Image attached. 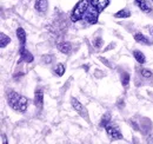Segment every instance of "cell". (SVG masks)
Returning <instances> with one entry per match:
<instances>
[{"label": "cell", "mask_w": 153, "mask_h": 144, "mask_svg": "<svg viewBox=\"0 0 153 144\" xmlns=\"http://www.w3.org/2000/svg\"><path fill=\"white\" fill-rule=\"evenodd\" d=\"M6 98L12 110L18 112H26L28 108V98L13 90H8L6 92Z\"/></svg>", "instance_id": "cell-1"}, {"label": "cell", "mask_w": 153, "mask_h": 144, "mask_svg": "<svg viewBox=\"0 0 153 144\" xmlns=\"http://www.w3.org/2000/svg\"><path fill=\"white\" fill-rule=\"evenodd\" d=\"M90 5H91V0H80L76 5V7L73 8V11H72L71 20L73 22H78L79 20H81L85 17V13L87 12Z\"/></svg>", "instance_id": "cell-2"}, {"label": "cell", "mask_w": 153, "mask_h": 144, "mask_svg": "<svg viewBox=\"0 0 153 144\" xmlns=\"http://www.w3.org/2000/svg\"><path fill=\"white\" fill-rule=\"evenodd\" d=\"M99 14H100V12H99L96 7L91 4L90 7H88V10H87V12L85 13V17H84V18H85V20H86L87 24H90V25H94V24L98 22Z\"/></svg>", "instance_id": "cell-3"}, {"label": "cell", "mask_w": 153, "mask_h": 144, "mask_svg": "<svg viewBox=\"0 0 153 144\" xmlns=\"http://www.w3.org/2000/svg\"><path fill=\"white\" fill-rule=\"evenodd\" d=\"M105 129H106V134H107V136H108L112 141L123 140V135H121V132H120V130H119L118 128H115V126L110 124L108 126H106Z\"/></svg>", "instance_id": "cell-4"}, {"label": "cell", "mask_w": 153, "mask_h": 144, "mask_svg": "<svg viewBox=\"0 0 153 144\" xmlns=\"http://www.w3.org/2000/svg\"><path fill=\"white\" fill-rule=\"evenodd\" d=\"M71 104H72V106H73V109L76 110V112L81 116V117H85V118H87V111H86V108L76 99V98H72L71 99Z\"/></svg>", "instance_id": "cell-5"}, {"label": "cell", "mask_w": 153, "mask_h": 144, "mask_svg": "<svg viewBox=\"0 0 153 144\" xmlns=\"http://www.w3.org/2000/svg\"><path fill=\"white\" fill-rule=\"evenodd\" d=\"M134 5L139 7V10L144 13H151L153 11L152 5L147 0H134Z\"/></svg>", "instance_id": "cell-6"}, {"label": "cell", "mask_w": 153, "mask_h": 144, "mask_svg": "<svg viewBox=\"0 0 153 144\" xmlns=\"http://www.w3.org/2000/svg\"><path fill=\"white\" fill-rule=\"evenodd\" d=\"M34 105L38 109H41L44 105V92L40 88L34 92Z\"/></svg>", "instance_id": "cell-7"}, {"label": "cell", "mask_w": 153, "mask_h": 144, "mask_svg": "<svg viewBox=\"0 0 153 144\" xmlns=\"http://www.w3.org/2000/svg\"><path fill=\"white\" fill-rule=\"evenodd\" d=\"M133 38H134V40H135L138 44H141V45H152V44H153L151 39H149L146 36H144L143 33H139V32L134 33Z\"/></svg>", "instance_id": "cell-8"}, {"label": "cell", "mask_w": 153, "mask_h": 144, "mask_svg": "<svg viewBox=\"0 0 153 144\" xmlns=\"http://www.w3.org/2000/svg\"><path fill=\"white\" fill-rule=\"evenodd\" d=\"M57 49H58V51L61 52V53L70 54L71 51H72V45H71V43H68V41H61V43H58Z\"/></svg>", "instance_id": "cell-9"}, {"label": "cell", "mask_w": 153, "mask_h": 144, "mask_svg": "<svg viewBox=\"0 0 153 144\" xmlns=\"http://www.w3.org/2000/svg\"><path fill=\"white\" fill-rule=\"evenodd\" d=\"M34 8L39 13H45L48 8V1L47 0H36Z\"/></svg>", "instance_id": "cell-10"}, {"label": "cell", "mask_w": 153, "mask_h": 144, "mask_svg": "<svg viewBox=\"0 0 153 144\" xmlns=\"http://www.w3.org/2000/svg\"><path fill=\"white\" fill-rule=\"evenodd\" d=\"M110 1H111V0H91V4L101 13V12L110 5Z\"/></svg>", "instance_id": "cell-11"}, {"label": "cell", "mask_w": 153, "mask_h": 144, "mask_svg": "<svg viewBox=\"0 0 153 144\" xmlns=\"http://www.w3.org/2000/svg\"><path fill=\"white\" fill-rule=\"evenodd\" d=\"M19 54H20L21 60H24L25 63H32V62H33V56H32V53H31L28 50H26L24 46H21V49H20V51H19Z\"/></svg>", "instance_id": "cell-12"}, {"label": "cell", "mask_w": 153, "mask_h": 144, "mask_svg": "<svg viewBox=\"0 0 153 144\" xmlns=\"http://www.w3.org/2000/svg\"><path fill=\"white\" fill-rule=\"evenodd\" d=\"M133 57H134V59L138 62V64H145V62H146L145 54L143 53L141 51H139V50H134Z\"/></svg>", "instance_id": "cell-13"}, {"label": "cell", "mask_w": 153, "mask_h": 144, "mask_svg": "<svg viewBox=\"0 0 153 144\" xmlns=\"http://www.w3.org/2000/svg\"><path fill=\"white\" fill-rule=\"evenodd\" d=\"M17 37L19 39L20 45L24 46L26 44V32H25V30L22 27H18V30H17Z\"/></svg>", "instance_id": "cell-14"}, {"label": "cell", "mask_w": 153, "mask_h": 144, "mask_svg": "<svg viewBox=\"0 0 153 144\" xmlns=\"http://www.w3.org/2000/svg\"><path fill=\"white\" fill-rule=\"evenodd\" d=\"M115 18H119V19H124V18H130L131 17V12L127 10V8H123L120 11H118L117 13L114 14Z\"/></svg>", "instance_id": "cell-15"}, {"label": "cell", "mask_w": 153, "mask_h": 144, "mask_svg": "<svg viewBox=\"0 0 153 144\" xmlns=\"http://www.w3.org/2000/svg\"><path fill=\"white\" fill-rule=\"evenodd\" d=\"M10 43H11V38L8 36H6L4 32H1V33H0V47L4 49V47H6Z\"/></svg>", "instance_id": "cell-16"}, {"label": "cell", "mask_w": 153, "mask_h": 144, "mask_svg": "<svg viewBox=\"0 0 153 144\" xmlns=\"http://www.w3.org/2000/svg\"><path fill=\"white\" fill-rule=\"evenodd\" d=\"M111 124V115L110 113H105L102 117H101V121L99 123V126L101 128H106Z\"/></svg>", "instance_id": "cell-17"}, {"label": "cell", "mask_w": 153, "mask_h": 144, "mask_svg": "<svg viewBox=\"0 0 153 144\" xmlns=\"http://www.w3.org/2000/svg\"><path fill=\"white\" fill-rule=\"evenodd\" d=\"M65 71H66V68L61 63H59L57 66H56V69H54V73H56V76H58V77H62L65 74Z\"/></svg>", "instance_id": "cell-18"}, {"label": "cell", "mask_w": 153, "mask_h": 144, "mask_svg": "<svg viewBox=\"0 0 153 144\" xmlns=\"http://www.w3.org/2000/svg\"><path fill=\"white\" fill-rule=\"evenodd\" d=\"M120 78H121V84H123V86H124V88H127V86H128V83H130V73L124 71L120 74Z\"/></svg>", "instance_id": "cell-19"}, {"label": "cell", "mask_w": 153, "mask_h": 144, "mask_svg": "<svg viewBox=\"0 0 153 144\" xmlns=\"http://www.w3.org/2000/svg\"><path fill=\"white\" fill-rule=\"evenodd\" d=\"M140 74H141V77H144L145 79H150V78L153 77V72L151 71V70H149V69H141V70H140Z\"/></svg>", "instance_id": "cell-20"}, {"label": "cell", "mask_w": 153, "mask_h": 144, "mask_svg": "<svg viewBox=\"0 0 153 144\" xmlns=\"http://www.w3.org/2000/svg\"><path fill=\"white\" fill-rule=\"evenodd\" d=\"M102 39L100 38V37H98V38H96L94 40H93V46L96 47V49H100V47H102Z\"/></svg>", "instance_id": "cell-21"}, {"label": "cell", "mask_w": 153, "mask_h": 144, "mask_svg": "<svg viewBox=\"0 0 153 144\" xmlns=\"http://www.w3.org/2000/svg\"><path fill=\"white\" fill-rule=\"evenodd\" d=\"M53 59H54V57H52V56H48V54H47V56H44V57H42V60H44V62H45L46 64H50V63H51V62H52Z\"/></svg>", "instance_id": "cell-22"}, {"label": "cell", "mask_w": 153, "mask_h": 144, "mask_svg": "<svg viewBox=\"0 0 153 144\" xmlns=\"http://www.w3.org/2000/svg\"><path fill=\"white\" fill-rule=\"evenodd\" d=\"M150 1H151V2H153V0H150Z\"/></svg>", "instance_id": "cell-23"}, {"label": "cell", "mask_w": 153, "mask_h": 144, "mask_svg": "<svg viewBox=\"0 0 153 144\" xmlns=\"http://www.w3.org/2000/svg\"><path fill=\"white\" fill-rule=\"evenodd\" d=\"M152 33H153V30H152Z\"/></svg>", "instance_id": "cell-24"}]
</instances>
